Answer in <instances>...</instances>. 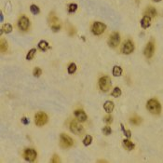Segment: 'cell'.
Wrapping results in <instances>:
<instances>
[{
    "mask_svg": "<svg viewBox=\"0 0 163 163\" xmlns=\"http://www.w3.org/2000/svg\"><path fill=\"white\" fill-rule=\"evenodd\" d=\"M156 15H157V11H156V9L153 7H149V8H146L145 12V16H148L150 18H153Z\"/></svg>",
    "mask_w": 163,
    "mask_h": 163,
    "instance_id": "cell-15",
    "label": "cell"
},
{
    "mask_svg": "<svg viewBox=\"0 0 163 163\" xmlns=\"http://www.w3.org/2000/svg\"><path fill=\"white\" fill-rule=\"evenodd\" d=\"M134 50V45L130 40H128L127 42H125L124 45L122 47V52L124 54H130Z\"/></svg>",
    "mask_w": 163,
    "mask_h": 163,
    "instance_id": "cell-11",
    "label": "cell"
},
{
    "mask_svg": "<svg viewBox=\"0 0 163 163\" xmlns=\"http://www.w3.org/2000/svg\"><path fill=\"white\" fill-rule=\"evenodd\" d=\"M121 129H122L123 133H124L125 136L127 138H130L131 137V133H130V130H125V128L123 127V124H121Z\"/></svg>",
    "mask_w": 163,
    "mask_h": 163,
    "instance_id": "cell-30",
    "label": "cell"
},
{
    "mask_svg": "<svg viewBox=\"0 0 163 163\" xmlns=\"http://www.w3.org/2000/svg\"><path fill=\"white\" fill-rule=\"evenodd\" d=\"M2 31L4 33H7V34L10 33V32L12 31V26L10 25L9 23H5L2 27Z\"/></svg>",
    "mask_w": 163,
    "mask_h": 163,
    "instance_id": "cell-23",
    "label": "cell"
},
{
    "mask_svg": "<svg viewBox=\"0 0 163 163\" xmlns=\"http://www.w3.org/2000/svg\"><path fill=\"white\" fill-rule=\"evenodd\" d=\"M130 122L133 125H140L141 123H142V118H141L140 117H138V116H133V117H130Z\"/></svg>",
    "mask_w": 163,
    "mask_h": 163,
    "instance_id": "cell-18",
    "label": "cell"
},
{
    "mask_svg": "<svg viewBox=\"0 0 163 163\" xmlns=\"http://www.w3.org/2000/svg\"><path fill=\"white\" fill-rule=\"evenodd\" d=\"M120 43V36L119 34L115 32V33H113L111 36H110V38L108 40V44H109V46L111 48H116L119 45Z\"/></svg>",
    "mask_w": 163,
    "mask_h": 163,
    "instance_id": "cell-7",
    "label": "cell"
},
{
    "mask_svg": "<svg viewBox=\"0 0 163 163\" xmlns=\"http://www.w3.org/2000/svg\"><path fill=\"white\" fill-rule=\"evenodd\" d=\"M36 52V48H32V49H30V50H29V52L27 53V55H26V60L31 61V60L34 58V56H35Z\"/></svg>",
    "mask_w": 163,
    "mask_h": 163,
    "instance_id": "cell-22",
    "label": "cell"
},
{
    "mask_svg": "<svg viewBox=\"0 0 163 163\" xmlns=\"http://www.w3.org/2000/svg\"><path fill=\"white\" fill-rule=\"evenodd\" d=\"M18 26L22 31H27L29 29V27H30V21H29V19L27 17L23 16L19 20Z\"/></svg>",
    "mask_w": 163,
    "mask_h": 163,
    "instance_id": "cell-8",
    "label": "cell"
},
{
    "mask_svg": "<svg viewBox=\"0 0 163 163\" xmlns=\"http://www.w3.org/2000/svg\"><path fill=\"white\" fill-rule=\"evenodd\" d=\"M0 49L2 52L8 50V42L4 39H1V41H0Z\"/></svg>",
    "mask_w": 163,
    "mask_h": 163,
    "instance_id": "cell-20",
    "label": "cell"
},
{
    "mask_svg": "<svg viewBox=\"0 0 163 163\" xmlns=\"http://www.w3.org/2000/svg\"><path fill=\"white\" fill-rule=\"evenodd\" d=\"M103 133L105 135H110L112 133V130H111V128L108 127V126H105V127L103 128Z\"/></svg>",
    "mask_w": 163,
    "mask_h": 163,
    "instance_id": "cell-29",
    "label": "cell"
},
{
    "mask_svg": "<svg viewBox=\"0 0 163 163\" xmlns=\"http://www.w3.org/2000/svg\"><path fill=\"white\" fill-rule=\"evenodd\" d=\"M1 22H3V14L1 13Z\"/></svg>",
    "mask_w": 163,
    "mask_h": 163,
    "instance_id": "cell-35",
    "label": "cell"
},
{
    "mask_svg": "<svg viewBox=\"0 0 163 163\" xmlns=\"http://www.w3.org/2000/svg\"><path fill=\"white\" fill-rule=\"evenodd\" d=\"M146 108L150 113L154 114V115H158L161 112V105L159 104L158 100L151 99L149 100L146 104Z\"/></svg>",
    "mask_w": 163,
    "mask_h": 163,
    "instance_id": "cell-1",
    "label": "cell"
},
{
    "mask_svg": "<svg viewBox=\"0 0 163 163\" xmlns=\"http://www.w3.org/2000/svg\"><path fill=\"white\" fill-rule=\"evenodd\" d=\"M141 25L143 28H148L151 25V18L148 16H145L141 21Z\"/></svg>",
    "mask_w": 163,
    "mask_h": 163,
    "instance_id": "cell-14",
    "label": "cell"
},
{
    "mask_svg": "<svg viewBox=\"0 0 163 163\" xmlns=\"http://www.w3.org/2000/svg\"><path fill=\"white\" fill-rule=\"evenodd\" d=\"M30 10L31 12L33 13V14H35V15H36V14H38L40 12V9H39V8L36 5H31Z\"/></svg>",
    "mask_w": 163,
    "mask_h": 163,
    "instance_id": "cell-26",
    "label": "cell"
},
{
    "mask_svg": "<svg viewBox=\"0 0 163 163\" xmlns=\"http://www.w3.org/2000/svg\"><path fill=\"white\" fill-rule=\"evenodd\" d=\"M36 150L35 149H32V148H28V149H25L24 153H23V158L24 159L29 162H32V161H35V159L36 158Z\"/></svg>",
    "mask_w": 163,
    "mask_h": 163,
    "instance_id": "cell-6",
    "label": "cell"
},
{
    "mask_svg": "<svg viewBox=\"0 0 163 163\" xmlns=\"http://www.w3.org/2000/svg\"><path fill=\"white\" fill-rule=\"evenodd\" d=\"M75 117H76V118H77L78 121H81V122H84V121H86L87 120V115L86 113L83 111V110H76L75 111Z\"/></svg>",
    "mask_w": 163,
    "mask_h": 163,
    "instance_id": "cell-12",
    "label": "cell"
},
{
    "mask_svg": "<svg viewBox=\"0 0 163 163\" xmlns=\"http://www.w3.org/2000/svg\"><path fill=\"white\" fill-rule=\"evenodd\" d=\"M21 121H22V123H23V124H24V125L29 124V119H27L26 117H23V118H22V120H21Z\"/></svg>",
    "mask_w": 163,
    "mask_h": 163,
    "instance_id": "cell-34",
    "label": "cell"
},
{
    "mask_svg": "<svg viewBox=\"0 0 163 163\" xmlns=\"http://www.w3.org/2000/svg\"><path fill=\"white\" fill-rule=\"evenodd\" d=\"M60 161H61V159H60V158H59V156L54 155L53 157H52V159H51V162H52V163L60 162Z\"/></svg>",
    "mask_w": 163,
    "mask_h": 163,
    "instance_id": "cell-33",
    "label": "cell"
},
{
    "mask_svg": "<svg viewBox=\"0 0 163 163\" xmlns=\"http://www.w3.org/2000/svg\"><path fill=\"white\" fill-rule=\"evenodd\" d=\"M91 142H92V137L90 135H86L85 138L83 139V145H84L85 146H89V145L91 144Z\"/></svg>",
    "mask_w": 163,
    "mask_h": 163,
    "instance_id": "cell-21",
    "label": "cell"
},
{
    "mask_svg": "<svg viewBox=\"0 0 163 163\" xmlns=\"http://www.w3.org/2000/svg\"><path fill=\"white\" fill-rule=\"evenodd\" d=\"M136 2H137V3H139V0H136Z\"/></svg>",
    "mask_w": 163,
    "mask_h": 163,
    "instance_id": "cell-37",
    "label": "cell"
},
{
    "mask_svg": "<svg viewBox=\"0 0 163 163\" xmlns=\"http://www.w3.org/2000/svg\"><path fill=\"white\" fill-rule=\"evenodd\" d=\"M104 120H105V122H106V123H112V121H113V117H112V116H110V115H108V116H105V117H104Z\"/></svg>",
    "mask_w": 163,
    "mask_h": 163,
    "instance_id": "cell-32",
    "label": "cell"
},
{
    "mask_svg": "<svg viewBox=\"0 0 163 163\" xmlns=\"http://www.w3.org/2000/svg\"><path fill=\"white\" fill-rule=\"evenodd\" d=\"M114 107H115V105L114 103L111 102V101H106V102L104 104V109H105V112H107L108 114L111 113L114 110Z\"/></svg>",
    "mask_w": 163,
    "mask_h": 163,
    "instance_id": "cell-13",
    "label": "cell"
},
{
    "mask_svg": "<svg viewBox=\"0 0 163 163\" xmlns=\"http://www.w3.org/2000/svg\"><path fill=\"white\" fill-rule=\"evenodd\" d=\"M48 122V116L46 113L44 112H38L36 113L35 116V123L36 124V126H43Z\"/></svg>",
    "mask_w": 163,
    "mask_h": 163,
    "instance_id": "cell-3",
    "label": "cell"
},
{
    "mask_svg": "<svg viewBox=\"0 0 163 163\" xmlns=\"http://www.w3.org/2000/svg\"><path fill=\"white\" fill-rule=\"evenodd\" d=\"M51 27V30L54 31V32H58L60 29H61V25H60V23L58 24H53V25H50Z\"/></svg>",
    "mask_w": 163,
    "mask_h": 163,
    "instance_id": "cell-31",
    "label": "cell"
},
{
    "mask_svg": "<svg viewBox=\"0 0 163 163\" xmlns=\"http://www.w3.org/2000/svg\"><path fill=\"white\" fill-rule=\"evenodd\" d=\"M105 29H106L105 24H104V23H101V22H96V23H94L91 27L92 33L94 34L95 36H100V35H102V34L105 31Z\"/></svg>",
    "mask_w": 163,
    "mask_h": 163,
    "instance_id": "cell-4",
    "label": "cell"
},
{
    "mask_svg": "<svg viewBox=\"0 0 163 163\" xmlns=\"http://www.w3.org/2000/svg\"><path fill=\"white\" fill-rule=\"evenodd\" d=\"M70 130L73 133H75V134L79 135L81 134V133H83L84 129H83V127L77 121H72L71 124H70Z\"/></svg>",
    "mask_w": 163,
    "mask_h": 163,
    "instance_id": "cell-9",
    "label": "cell"
},
{
    "mask_svg": "<svg viewBox=\"0 0 163 163\" xmlns=\"http://www.w3.org/2000/svg\"><path fill=\"white\" fill-rule=\"evenodd\" d=\"M41 74H42V70H41L39 67H36V68L34 69V71H33V75H34V77H39L41 76Z\"/></svg>",
    "mask_w": 163,
    "mask_h": 163,
    "instance_id": "cell-27",
    "label": "cell"
},
{
    "mask_svg": "<svg viewBox=\"0 0 163 163\" xmlns=\"http://www.w3.org/2000/svg\"><path fill=\"white\" fill-rule=\"evenodd\" d=\"M99 86L100 89H102L104 92H107L110 89L111 86H112V82H111V78L109 77H103L100 78L99 80Z\"/></svg>",
    "mask_w": 163,
    "mask_h": 163,
    "instance_id": "cell-2",
    "label": "cell"
},
{
    "mask_svg": "<svg viewBox=\"0 0 163 163\" xmlns=\"http://www.w3.org/2000/svg\"><path fill=\"white\" fill-rule=\"evenodd\" d=\"M112 73H113V76H114V77H120L121 74H122V69H121L120 66L116 65V66H114V68H113Z\"/></svg>",
    "mask_w": 163,
    "mask_h": 163,
    "instance_id": "cell-19",
    "label": "cell"
},
{
    "mask_svg": "<svg viewBox=\"0 0 163 163\" xmlns=\"http://www.w3.org/2000/svg\"><path fill=\"white\" fill-rule=\"evenodd\" d=\"M154 50H155V46H154L153 41H150V42H148L147 45H146V47H145L144 53H145V55L146 58L149 59V58H151V57L153 56Z\"/></svg>",
    "mask_w": 163,
    "mask_h": 163,
    "instance_id": "cell-10",
    "label": "cell"
},
{
    "mask_svg": "<svg viewBox=\"0 0 163 163\" xmlns=\"http://www.w3.org/2000/svg\"><path fill=\"white\" fill-rule=\"evenodd\" d=\"M77 9V4L72 3V4H70V5L68 6V12L73 13V12H75V11H76Z\"/></svg>",
    "mask_w": 163,
    "mask_h": 163,
    "instance_id": "cell-28",
    "label": "cell"
},
{
    "mask_svg": "<svg viewBox=\"0 0 163 163\" xmlns=\"http://www.w3.org/2000/svg\"><path fill=\"white\" fill-rule=\"evenodd\" d=\"M111 95L113 97H115V98H117V97H119L121 95V89L119 88H115L114 90L111 92Z\"/></svg>",
    "mask_w": 163,
    "mask_h": 163,
    "instance_id": "cell-25",
    "label": "cell"
},
{
    "mask_svg": "<svg viewBox=\"0 0 163 163\" xmlns=\"http://www.w3.org/2000/svg\"><path fill=\"white\" fill-rule=\"evenodd\" d=\"M38 48H40L42 51H46V50H48V49L50 48V46H49V44H48L47 41L42 40L38 43Z\"/></svg>",
    "mask_w": 163,
    "mask_h": 163,
    "instance_id": "cell-16",
    "label": "cell"
},
{
    "mask_svg": "<svg viewBox=\"0 0 163 163\" xmlns=\"http://www.w3.org/2000/svg\"><path fill=\"white\" fill-rule=\"evenodd\" d=\"M60 142H61V145L64 148H68L71 147L73 144H74V141L70 136L64 134V133H62L61 137H60Z\"/></svg>",
    "mask_w": 163,
    "mask_h": 163,
    "instance_id": "cell-5",
    "label": "cell"
},
{
    "mask_svg": "<svg viewBox=\"0 0 163 163\" xmlns=\"http://www.w3.org/2000/svg\"><path fill=\"white\" fill-rule=\"evenodd\" d=\"M123 145H124V147L129 151L133 150V148H134V144H133V142H130V140H128V139L123 140Z\"/></svg>",
    "mask_w": 163,
    "mask_h": 163,
    "instance_id": "cell-17",
    "label": "cell"
},
{
    "mask_svg": "<svg viewBox=\"0 0 163 163\" xmlns=\"http://www.w3.org/2000/svg\"><path fill=\"white\" fill-rule=\"evenodd\" d=\"M154 1H157V2H158V1H160V0H154Z\"/></svg>",
    "mask_w": 163,
    "mask_h": 163,
    "instance_id": "cell-36",
    "label": "cell"
},
{
    "mask_svg": "<svg viewBox=\"0 0 163 163\" xmlns=\"http://www.w3.org/2000/svg\"><path fill=\"white\" fill-rule=\"evenodd\" d=\"M67 71H68L69 74H74L75 72L77 71V65H76V64L72 63L68 66V68H67Z\"/></svg>",
    "mask_w": 163,
    "mask_h": 163,
    "instance_id": "cell-24",
    "label": "cell"
}]
</instances>
